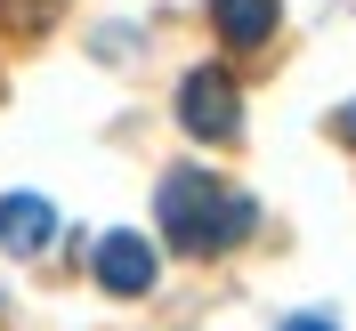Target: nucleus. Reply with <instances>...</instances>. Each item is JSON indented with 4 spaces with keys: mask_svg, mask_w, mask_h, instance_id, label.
<instances>
[{
    "mask_svg": "<svg viewBox=\"0 0 356 331\" xmlns=\"http://www.w3.org/2000/svg\"><path fill=\"white\" fill-rule=\"evenodd\" d=\"M251 226H259V210H251L235 186H219L211 170H170L162 178V235H170L186 259H227Z\"/></svg>",
    "mask_w": 356,
    "mask_h": 331,
    "instance_id": "obj_1",
    "label": "nucleus"
},
{
    "mask_svg": "<svg viewBox=\"0 0 356 331\" xmlns=\"http://www.w3.org/2000/svg\"><path fill=\"white\" fill-rule=\"evenodd\" d=\"M178 121H186V137H202V146H227V137L243 130V97H235V81H227L219 65H195L186 81H178Z\"/></svg>",
    "mask_w": 356,
    "mask_h": 331,
    "instance_id": "obj_2",
    "label": "nucleus"
},
{
    "mask_svg": "<svg viewBox=\"0 0 356 331\" xmlns=\"http://www.w3.org/2000/svg\"><path fill=\"white\" fill-rule=\"evenodd\" d=\"M154 275H162V259H154L146 235H106V243H97V283L106 291L138 299V291H154Z\"/></svg>",
    "mask_w": 356,
    "mask_h": 331,
    "instance_id": "obj_3",
    "label": "nucleus"
},
{
    "mask_svg": "<svg viewBox=\"0 0 356 331\" xmlns=\"http://www.w3.org/2000/svg\"><path fill=\"white\" fill-rule=\"evenodd\" d=\"M49 235H57V210H49L41 194H0V243L17 251V259L49 251Z\"/></svg>",
    "mask_w": 356,
    "mask_h": 331,
    "instance_id": "obj_4",
    "label": "nucleus"
},
{
    "mask_svg": "<svg viewBox=\"0 0 356 331\" xmlns=\"http://www.w3.org/2000/svg\"><path fill=\"white\" fill-rule=\"evenodd\" d=\"M275 17H284V0H211V24H219L235 49H259L267 33H275Z\"/></svg>",
    "mask_w": 356,
    "mask_h": 331,
    "instance_id": "obj_5",
    "label": "nucleus"
},
{
    "mask_svg": "<svg viewBox=\"0 0 356 331\" xmlns=\"http://www.w3.org/2000/svg\"><path fill=\"white\" fill-rule=\"evenodd\" d=\"M57 8H65V0H0V24L33 41V33H49V17H57Z\"/></svg>",
    "mask_w": 356,
    "mask_h": 331,
    "instance_id": "obj_6",
    "label": "nucleus"
},
{
    "mask_svg": "<svg viewBox=\"0 0 356 331\" xmlns=\"http://www.w3.org/2000/svg\"><path fill=\"white\" fill-rule=\"evenodd\" d=\"M332 130H340V146H356V105H340V121H332Z\"/></svg>",
    "mask_w": 356,
    "mask_h": 331,
    "instance_id": "obj_7",
    "label": "nucleus"
},
{
    "mask_svg": "<svg viewBox=\"0 0 356 331\" xmlns=\"http://www.w3.org/2000/svg\"><path fill=\"white\" fill-rule=\"evenodd\" d=\"M284 331H340V323H324V315H291Z\"/></svg>",
    "mask_w": 356,
    "mask_h": 331,
    "instance_id": "obj_8",
    "label": "nucleus"
}]
</instances>
